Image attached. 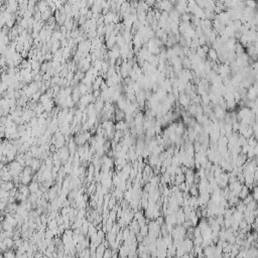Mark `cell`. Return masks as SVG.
I'll use <instances>...</instances> for the list:
<instances>
[{
    "instance_id": "6da1fadb",
    "label": "cell",
    "mask_w": 258,
    "mask_h": 258,
    "mask_svg": "<svg viewBox=\"0 0 258 258\" xmlns=\"http://www.w3.org/2000/svg\"><path fill=\"white\" fill-rule=\"evenodd\" d=\"M179 102H181V104L183 105V106H188V105H190V103H191V98L186 96V95H183V96L179 98Z\"/></svg>"
}]
</instances>
